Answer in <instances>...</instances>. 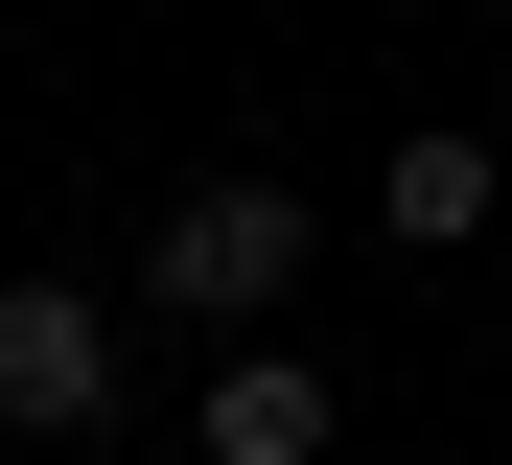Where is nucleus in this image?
Masks as SVG:
<instances>
[{"instance_id": "20e7f679", "label": "nucleus", "mask_w": 512, "mask_h": 465, "mask_svg": "<svg viewBox=\"0 0 512 465\" xmlns=\"http://www.w3.org/2000/svg\"><path fill=\"white\" fill-rule=\"evenodd\" d=\"M396 233H419V256L489 233V140H396Z\"/></svg>"}, {"instance_id": "7ed1b4c3", "label": "nucleus", "mask_w": 512, "mask_h": 465, "mask_svg": "<svg viewBox=\"0 0 512 465\" xmlns=\"http://www.w3.org/2000/svg\"><path fill=\"white\" fill-rule=\"evenodd\" d=\"M210 465H326V372L303 349H233L210 372Z\"/></svg>"}, {"instance_id": "f257e3e1", "label": "nucleus", "mask_w": 512, "mask_h": 465, "mask_svg": "<svg viewBox=\"0 0 512 465\" xmlns=\"http://www.w3.org/2000/svg\"><path fill=\"white\" fill-rule=\"evenodd\" d=\"M280 279H303V186H187V210L140 233V303L163 326H256Z\"/></svg>"}, {"instance_id": "f03ea898", "label": "nucleus", "mask_w": 512, "mask_h": 465, "mask_svg": "<svg viewBox=\"0 0 512 465\" xmlns=\"http://www.w3.org/2000/svg\"><path fill=\"white\" fill-rule=\"evenodd\" d=\"M0 419H24V442H94V419H117V326L70 303V279L0 303Z\"/></svg>"}]
</instances>
